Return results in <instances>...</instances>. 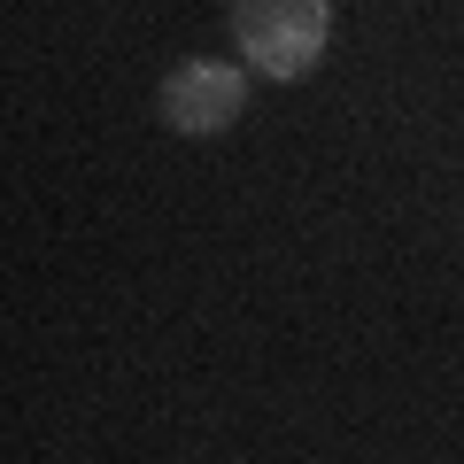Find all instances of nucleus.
I'll use <instances>...</instances> for the list:
<instances>
[{"label":"nucleus","mask_w":464,"mask_h":464,"mask_svg":"<svg viewBox=\"0 0 464 464\" xmlns=\"http://www.w3.org/2000/svg\"><path fill=\"white\" fill-rule=\"evenodd\" d=\"M225 24H232L240 63L271 85L310 78L333 47V0H232Z\"/></svg>","instance_id":"nucleus-1"},{"label":"nucleus","mask_w":464,"mask_h":464,"mask_svg":"<svg viewBox=\"0 0 464 464\" xmlns=\"http://www.w3.org/2000/svg\"><path fill=\"white\" fill-rule=\"evenodd\" d=\"M248 78L256 70L248 63H217V54H194V63H179L163 78V124L170 132H186V140H217V132H232L240 124V109H248Z\"/></svg>","instance_id":"nucleus-2"}]
</instances>
